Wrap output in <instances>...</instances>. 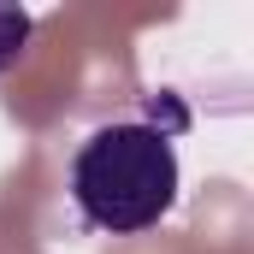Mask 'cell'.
Returning a JSON list of instances; mask_svg holds the SVG:
<instances>
[{"instance_id":"6da1fadb","label":"cell","mask_w":254,"mask_h":254,"mask_svg":"<svg viewBox=\"0 0 254 254\" xmlns=\"http://www.w3.org/2000/svg\"><path fill=\"white\" fill-rule=\"evenodd\" d=\"M71 207L89 231L136 237L178 207V148L160 125H101L71 154Z\"/></svg>"},{"instance_id":"7a4b0ae2","label":"cell","mask_w":254,"mask_h":254,"mask_svg":"<svg viewBox=\"0 0 254 254\" xmlns=\"http://www.w3.org/2000/svg\"><path fill=\"white\" fill-rule=\"evenodd\" d=\"M30 30H36V24H30V12H24V6H0V77L24 60Z\"/></svg>"}]
</instances>
